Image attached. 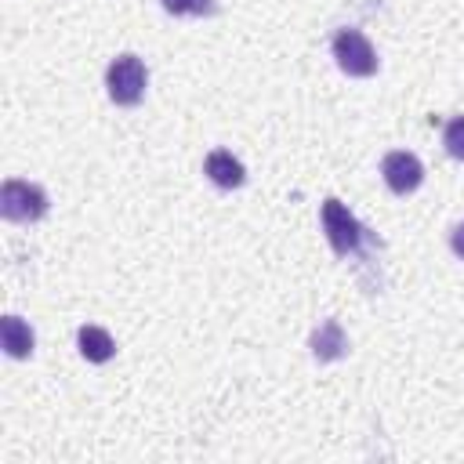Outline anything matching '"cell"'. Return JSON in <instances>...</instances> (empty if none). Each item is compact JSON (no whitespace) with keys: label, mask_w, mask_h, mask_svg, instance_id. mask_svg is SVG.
I'll return each mask as SVG.
<instances>
[{"label":"cell","mask_w":464,"mask_h":464,"mask_svg":"<svg viewBox=\"0 0 464 464\" xmlns=\"http://www.w3.org/2000/svg\"><path fill=\"white\" fill-rule=\"evenodd\" d=\"M203 174H207L218 188H239V185L246 181L243 163H239L228 149H214V152H207V160H203Z\"/></svg>","instance_id":"obj_7"},{"label":"cell","mask_w":464,"mask_h":464,"mask_svg":"<svg viewBox=\"0 0 464 464\" xmlns=\"http://www.w3.org/2000/svg\"><path fill=\"white\" fill-rule=\"evenodd\" d=\"M0 344L11 359H29L33 348H36V337H33V330L22 315H4L0 319Z\"/></svg>","instance_id":"obj_8"},{"label":"cell","mask_w":464,"mask_h":464,"mask_svg":"<svg viewBox=\"0 0 464 464\" xmlns=\"http://www.w3.org/2000/svg\"><path fill=\"white\" fill-rule=\"evenodd\" d=\"M381 174H384V185H388L395 196H410V192H417L420 181H424V163H420L413 152L395 149V152H388V156L381 160Z\"/></svg>","instance_id":"obj_5"},{"label":"cell","mask_w":464,"mask_h":464,"mask_svg":"<svg viewBox=\"0 0 464 464\" xmlns=\"http://www.w3.org/2000/svg\"><path fill=\"white\" fill-rule=\"evenodd\" d=\"M76 344H80V355H83L87 362H109V359L116 355L112 334L102 330V326H91V323L76 330Z\"/></svg>","instance_id":"obj_9"},{"label":"cell","mask_w":464,"mask_h":464,"mask_svg":"<svg viewBox=\"0 0 464 464\" xmlns=\"http://www.w3.org/2000/svg\"><path fill=\"white\" fill-rule=\"evenodd\" d=\"M442 145H446V152H450L453 160L464 163V116L446 120V127H442Z\"/></svg>","instance_id":"obj_10"},{"label":"cell","mask_w":464,"mask_h":464,"mask_svg":"<svg viewBox=\"0 0 464 464\" xmlns=\"http://www.w3.org/2000/svg\"><path fill=\"white\" fill-rule=\"evenodd\" d=\"M170 14H214V0H160Z\"/></svg>","instance_id":"obj_11"},{"label":"cell","mask_w":464,"mask_h":464,"mask_svg":"<svg viewBox=\"0 0 464 464\" xmlns=\"http://www.w3.org/2000/svg\"><path fill=\"white\" fill-rule=\"evenodd\" d=\"M334 58L341 72L348 76H373L377 72V51L359 29H337L334 33Z\"/></svg>","instance_id":"obj_4"},{"label":"cell","mask_w":464,"mask_h":464,"mask_svg":"<svg viewBox=\"0 0 464 464\" xmlns=\"http://www.w3.org/2000/svg\"><path fill=\"white\" fill-rule=\"evenodd\" d=\"M319 221H323V232L334 246L337 257H348V254H359L366 243H370V228H362V221L341 203V199H323L319 207Z\"/></svg>","instance_id":"obj_1"},{"label":"cell","mask_w":464,"mask_h":464,"mask_svg":"<svg viewBox=\"0 0 464 464\" xmlns=\"http://www.w3.org/2000/svg\"><path fill=\"white\" fill-rule=\"evenodd\" d=\"M47 192L33 181H22V178H7L0 185V218L4 221H14V225H29V221H40L47 214Z\"/></svg>","instance_id":"obj_2"},{"label":"cell","mask_w":464,"mask_h":464,"mask_svg":"<svg viewBox=\"0 0 464 464\" xmlns=\"http://www.w3.org/2000/svg\"><path fill=\"white\" fill-rule=\"evenodd\" d=\"M308 348H312V355H315L319 362H337L341 355H348V334L341 330L337 319H323V323L312 330Z\"/></svg>","instance_id":"obj_6"},{"label":"cell","mask_w":464,"mask_h":464,"mask_svg":"<svg viewBox=\"0 0 464 464\" xmlns=\"http://www.w3.org/2000/svg\"><path fill=\"white\" fill-rule=\"evenodd\" d=\"M149 87V69L138 54H116L105 69V91L116 105H138Z\"/></svg>","instance_id":"obj_3"},{"label":"cell","mask_w":464,"mask_h":464,"mask_svg":"<svg viewBox=\"0 0 464 464\" xmlns=\"http://www.w3.org/2000/svg\"><path fill=\"white\" fill-rule=\"evenodd\" d=\"M450 246H453V254H457V257H464V221L450 232Z\"/></svg>","instance_id":"obj_12"}]
</instances>
